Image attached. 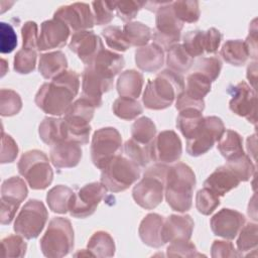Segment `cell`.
I'll return each mask as SVG.
<instances>
[{
  "label": "cell",
  "mask_w": 258,
  "mask_h": 258,
  "mask_svg": "<svg viewBox=\"0 0 258 258\" xmlns=\"http://www.w3.org/2000/svg\"><path fill=\"white\" fill-rule=\"evenodd\" d=\"M39 245L45 257L60 258L70 254L74 248V229L71 221L62 217L52 218Z\"/></svg>",
  "instance_id": "cell-5"
},
{
  "label": "cell",
  "mask_w": 258,
  "mask_h": 258,
  "mask_svg": "<svg viewBox=\"0 0 258 258\" xmlns=\"http://www.w3.org/2000/svg\"><path fill=\"white\" fill-rule=\"evenodd\" d=\"M247 79L250 82V86L255 89V84H256V79H257V62L256 60L249 63L247 67Z\"/></svg>",
  "instance_id": "cell-61"
},
{
  "label": "cell",
  "mask_w": 258,
  "mask_h": 258,
  "mask_svg": "<svg viewBox=\"0 0 258 258\" xmlns=\"http://www.w3.org/2000/svg\"><path fill=\"white\" fill-rule=\"evenodd\" d=\"M175 108L178 111L184 110V109H188V108H192V109H197L201 112L204 111L205 109V101H198L195 99L189 98L188 96H186L184 94V92L182 91L177 97H176V101H175Z\"/></svg>",
  "instance_id": "cell-59"
},
{
  "label": "cell",
  "mask_w": 258,
  "mask_h": 258,
  "mask_svg": "<svg viewBox=\"0 0 258 258\" xmlns=\"http://www.w3.org/2000/svg\"><path fill=\"white\" fill-rule=\"evenodd\" d=\"M143 76L135 70H127L118 77L116 88L120 97L137 99L142 91Z\"/></svg>",
  "instance_id": "cell-31"
},
{
  "label": "cell",
  "mask_w": 258,
  "mask_h": 258,
  "mask_svg": "<svg viewBox=\"0 0 258 258\" xmlns=\"http://www.w3.org/2000/svg\"><path fill=\"white\" fill-rule=\"evenodd\" d=\"M50 161L56 168H71L79 164L83 151L80 144L73 141H61L51 146Z\"/></svg>",
  "instance_id": "cell-24"
},
{
  "label": "cell",
  "mask_w": 258,
  "mask_h": 258,
  "mask_svg": "<svg viewBox=\"0 0 258 258\" xmlns=\"http://www.w3.org/2000/svg\"><path fill=\"white\" fill-rule=\"evenodd\" d=\"M114 79L86 67L82 74V97L91 102L96 108L102 105V96L113 87Z\"/></svg>",
  "instance_id": "cell-19"
},
{
  "label": "cell",
  "mask_w": 258,
  "mask_h": 258,
  "mask_svg": "<svg viewBox=\"0 0 258 258\" xmlns=\"http://www.w3.org/2000/svg\"><path fill=\"white\" fill-rule=\"evenodd\" d=\"M166 64L169 70L182 74L186 73L194 64V57H191L182 44L176 43L167 50Z\"/></svg>",
  "instance_id": "cell-36"
},
{
  "label": "cell",
  "mask_w": 258,
  "mask_h": 258,
  "mask_svg": "<svg viewBox=\"0 0 258 258\" xmlns=\"http://www.w3.org/2000/svg\"><path fill=\"white\" fill-rule=\"evenodd\" d=\"M140 177V167L120 154L113 157L101 172V183L112 192L124 191Z\"/></svg>",
  "instance_id": "cell-7"
},
{
  "label": "cell",
  "mask_w": 258,
  "mask_h": 258,
  "mask_svg": "<svg viewBox=\"0 0 258 258\" xmlns=\"http://www.w3.org/2000/svg\"><path fill=\"white\" fill-rule=\"evenodd\" d=\"M211 255L213 258L225 257H240L242 256L238 250L235 249L232 242L215 240L211 247Z\"/></svg>",
  "instance_id": "cell-58"
},
{
  "label": "cell",
  "mask_w": 258,
  "mask_h": 258,
  "mask_svg": "<svg viewBox=\"0 0 258 258\" xmlns=\"http://www.w3.org/2000/svg\"><path fill=\"white\" fill-rule=\"evenodd\" d=\"M223 35L220 30L212 27L208 30L188 31L182 40V46L191 57L201 56L204 53L217 52Z\"/></svg>",
  "instance_id": "cell-16"
},
{
  "label": "cell",
  "mask_w": 258,
  "mask_h": 258,
  "mask_svg": "<svg viewBox=\"0 0 258 258\" xmlns=\"http://www.w3.org/2000/svg\"><path fill=\"white\" fill-rule=\"evenodd\" d=\"M172 2H166L156 11L155 29L152 35L153 43L160 46L163 50H168L171 46L178 43L183 23L174 15Z\"/></svg>",
  "instance_id": "cell-11"
},
{
  "label": "cell",
  "mask_w": 258,
  "mask_h": 258,
  "mask_svg": "<svg viewBox=\"0 0 258 258\" xmlns=\"http://www.w3.org/2000/svg\"><path fill=\"white\" fill-rule=\"evenodd\" d=\"M245 224V217L242 213L232 209H222L215 214L210 221L214 235L227 240L234 239Z\"/></svg>",
  "instance_id": "cell-20"
},
{
  "label": "cell",
  "mask_w": 258,
  "mask_h": 258,
  "mask_svg": "<svg viewBox=\"0 0 258 258\" xmlns=\"http://www.w3.org/2000/svg\"><path fill=\"white\" fill-rule=\"evenodd\" d=\"M95 24L105 25L114 18V1H94L92 2Z\"/></svg>",
  "instance_id": "cell-52"
},
{
  "label": "cell",
  "mask_w": 258,
  "mask_h": 258,
  "mask_svg": "<svg viewBox=\"0 0 258 258\" xmlns=\"http://www.w3.org/2000/svg\"><path fill=\"white\" fill-rule=\"evenodd\" d=\"M122 149V137L114 127L100 128L94 132L91 142V158L94 165L100 169Z\"/></svg>",
  "instance_id": "cell-10"
},
{
  "label": "cell",
  "mask_w": 258,
  "mask_h": 258,
  "mask_svg": "<svg viewBox=\"0 0 258 258\" xmlns=\"http://www.w3.org/2000/svg\"><path fill=\"white\" fill-rule=\"evenodd\" d=\"M225 165L235 173L240 181L249 180L255 173V165L245 153L228 159Z\"/></svg>",
  "instance_id": "cell-44"
},
{
  "label": "cell",
  "mask_w": 258,
  "mask_h": 258,
  "mask_svg": "<svg viewBox=\"0 0 258 258\" xmlns=\"http://www.w3.org/2000/svg\"><path fill=\"white\" fill-rule=\"evenodd\" d=\"M107 189L101 182H90L74 192L69 212L74 218L84 219L95 213L100 202L104 198Z\"/></svg>",
  "instance_id": "cell-14"
},
{
  "label": "cell",
  "mask_w": 258,
  "mask_h": 258,
  "mask_svg": "<svg viewBox=\"0 0 258 258\" xmlns=\"http://www.w3.org/2000/svg\"><path fill=\"white\" fill-rule=\"evenodd\" d=\"M168 257H200L201 253L198 252L196 246L190 241L171 242L166 249Z\"/></svg>",
  "instance_id": "cell-54"
},
{
  "label": "cell",
  "mask_w": 258,
  "mask_h": 258,
  "mask_svg": "<svg viewBox=\"0 0 258 258\" xmlns=\"http://www.w3.org/2000/svg\"><path fill=\"white\" fill-rule=\"evenodd\" d=\"M22 48L38 49V27L34 21H26L21 28Z\"/></svg>",
  "instance_id": "cell-56"
},
{
  "label": "cell",
  "mask_w": 258,
  "mask_h": 258,
  "mask_svg": "<svg viewBox=\"0 0 258 258\" xmlns=\"http://www.w3.org/2000/svg\"><path fill=\"white\" fill-rule=\"evenodd\" d=\"M80 89V76L75 71H66L41 85L34 102L44 113L61 116L67 113Z\"/></svg>",
  "instance_id": "cell-1"
},
{
  "label": "cell",
  "mask_w": 258,
  "mask_h": 258,
  "mask_svg": "<svg viewBox=\"0 0 258 258\" xmlns=\"http://www.w3.org/2000/svg\"><path fill=\"white\" fill-rule=\"evenodd\" d=\"M96 107L85 98L75 101L64 114L66 141H73L80 145L89 142L91 133L90 122L94 117Z\"/></svg>",
  "instance_id": "cell-6"
},
{
  "label": "cell",
  "mask_w": 258,
  "mask_h": 258,
  "mask_svg": "<svg viewBox=\"0 0 258 258\" xmlns=\"http://www.w3.org/2000/svg\"><path fill=\"white\" fill-rule=\"evenodd\" d=\"M218 150L227 160L244 153L243 139L241 135L231 129H227L218 141Z\"/></svg>",
  "instance_id": "cell-35"
},
{
  "label": "cell",
  "mask_w": 258,
  "mask_h": 258,
  "mask_svg": "<svg viewBox=\"0 0 258 258\" xmlns=\"http://www.w3.org/2000/svg\"><path fill=\"white\" fill-rule=\"evenodd\" d=\"M224 131L225 126L221 118L217 116L204 117L195 136L186 140V152L195 157L207 153L219 141Z\"/></svg>",
  "instance_id": "cell-12"
},
{
  "label": "cell",
  "mask_w": 258,
  "mask_h": 258,
  "mask_svg": "<svg viewBox=\"0 0 258 258\" xmlns=\"http://www.w3.org/2000/svg\"><path fill=\"white\" fill-rule=\"evenodd\" d=\"M124 66H125V60L123 55L105 48H103L87 64V67L111 79H114V77L122 71Z\"/></svg>",
  "instance_id": "cell-27"
},
{
  "label": "cell",
  "mask_w": 258,
  "mask_h": 258,
  "mask_svg": "<svg viewBox=\"0 0 258 258\" xmlns=\"http://www.w3.org/2000/svg\"><path fill=\"white\" fill-rule=\"evenodd\" d=\"M53 18L64 22L74 33L91 29L94 24V15L89 4L76 2L60 6L53 14Z\"/></svg>",
  "instance_id": "cell-17"
},
{
  "label": "cell",
  "mask_w": 258,
  "mask_h": 258,
  "mask_svg": "<svg viewBox=\"0 0 258 258\" xmlns=\"http://www.w3.org/2000/svg\"><path fill=\"white\" fill-rule=\"evenodd\" d=\"M182 153V144L173 130H164L158 133L150 145V157L155 163L168 164L179 160Z\"/></svg>",
  "instance_id": "cell-15"
},
{
  "label": "cell",
  "mask_w": 258,
  "mask_h": 258,
  "mask_svg": "<svg viewBox=\"0 0 258 258\" xmlns=\"http://www.w3.org/2000/svg\"><path fill=\"white\" fill-rule=\"evenodd\" d=\"M135 62L143 72H158L164 63V51L155 43L139 47L135 51Z\"/></svg>",
  "instance_id": "cell-28"
},
{
  "label": "cell",
  "mask_w": 258,
  "mask_h": 258,
  "mask_svg": "<svg viewBox=\"0 0 258 258\" xmlns=\"http://www.w3.org/2000/svg\"><path fill=\"white\" fill-rule=\"evenodd\" d=\"M87 251L94 257H112L115 254L114 240L108 232L97 231L89 239Z\"/></svg>",
  "instance_id": "cell-32"
},
{
  "label": "cell",
  "mask_w": 258,
  "mask_h": 258,
  "mask_svg": "<svg viewBox=\"0 0 258 258\" xmlns=\"http://www.w3.org/2000/svg\"><path fill=\"white\" fill-rule=\"evenodd\" d=\"M102 35L105 38L107 45L117 51H126L131 46L127 42L123 29L116 25H110L102 30Z\"/></svg>",
  "instance_id": "cell-51"
},
{
  "label": "cell",
  "mask_w": 258,
  "mask_h": 258,
  "mask_svg": "<svg viewBox=\"0 0 258 258\" xmlns=\"http://www.w3.org/2000/svg\"><path fill=\"white\" fill-rule=\"evenodd\" d=\"M113 113L123 120H133L143 112L141 104L132 98L120 97L116 99L112 106Z\"/></svg>",
  "instance_id": "cell-41"
},
{
  "label": "cell",
  "mask_w": 258,
  "mask_h": 258,
  "mask_svg": "<svg viewBox=\"0 0 258 258\" xmlns=\"http://www.w3.org/2000/svg\"><path fill=\"white\" fill-rule=\"evenodd\" d=\"M183 90L184 82L181 75L166 69L158 73L155 79L148 80L142 102L147 109L163 110L170 107Z\"/></svg>",
  "instance_id": "cell-3"
},
{
  "label": "cell",
  "mask_w": 258,
  "mask_h": 258,
  "mask_svg": "<svg viewBox=\"0 0 258 258\" xmlns=\"http://www.w3.org/2000/svg\"><path fill=\"white\" fill-rule=\"evenodd\" d=\"M18 172L25 178L32 189H44L53 179V171L43 151L28 150L23 153L17 163Z\"/></svg>",
  "instance_id": "cell-8"
},
{
  "label": "cell",
  "mask_w": 258,
  "mask_h": 258,
  "mask_svg": "<svg viewBox=\"0 0 258 258\" xmlns=\"http://www.w3.org/2000/svg\"><path fill=\"white\" fill-rule=\"evenodd\" d=\"M239 232L240 234L237 239V248L240 254L243 255V252L256 250L258 244L257 224L249 222L244 225Z\"/></svg>",
  "instance_id": "cell-46"
},
{
  "label": "cell",
  "mask_w": 258,
  "mask_h": 258,
  "mask_svg": "<svg viewBox=\"0 0 258 258\" xmlns=\"http://www.w3.org/2000/svg\"><path fill=\"white\" fill-rule=\"evenodd\" d=\"M71 30L68 25L59 19L52 18L45 20L40 25L38 36V50L60 48L66 45Z\"/></svg>",
  "instance_id": "cell-21"
},
{
  "label": "cell",
  "mask_w": 258,
  "mask_h": 258,
  "mask_svg": "<svg viewBox=\"0 0 258 258\" xmlns=\"http://www.w3.org/2000/svg\"><path fill=\"white\" fill-rule=\"evenodd\" d=\"M194 220L189 215H170L163 221L161 238L165 243L189 241L194 231Z\"/></svg>",
  "instance_id": "cell-23"
},
{
  "label": "cell",
  "mask_w": 258,
  "mask_h": 258,
  "mask_svg": "<svg viewBox=\"0 0 258 258\" xmlns=\"http://www.w3.org/2000/svg\"><path fill=\"white\" fill-rule=\"evenodd\" d=\"M17 45V36L13 27L5 22L0 23V51L10 53Z\"/></svg>",
  "instance_id": "cell-55"
},
{
  "label": "cell",
  "mask_w": 258,
  "mask_h": 258,
  "mask_svg": "<svg viewBox=\"0 0 258 258\" xmlns=\"http://www.w3.org/2000/svg\"><path fill=\"white\" fill-rule=\"evenodd\" d=\"M204 117L201 111L192 108L179 111L176 117V127L186 140L192 138L203 123Z\"/></svg>",
  "instance_id": "cell-33"
},
{
  "label": "cell",
  "mask_w": 258,
  "mask_h": 258,
  "mask_svg": "<svg viewBox=\"0 0 258 258\" xmlns=\"http://www.w3.org/2000/svg\"><path fill=\"white\" fill-rule=\"evenodd\" d=\"M68 69V59L62 51H51L40 55L38 71L47 80H52Z\"/></svg>",
  "instance_id": "cell-29"
},
{
  "label": "cell",
  "mask_w": 258,
  "mask_h": 258,
  "mask_svg": "<svg viewBox=\"0 0 258 258\" xmlns=\"http://www.w3.org/2000/svg\"><path fill=\"white\" fill-rule=\"evenodd\" d=\"M69 48L87 66L104 48V45L94 31L84 30L73 34Z\"/></svg>",
  "instance_id": "cell-22"
},
{
  "label": "cell",
  "mask_w": 258,
  "mask_h": 258,
  "mask_svg": "<svg viewBox=\"0 0 258 258\" xmlns=\"http://www.w3.org/2000/svg\"><path fill=\"white\" fill-rule=\"evenodd\" d=\"M220 54L226 62L236 67L245 64L249 57L248 48L245 42L240 39L227 40L222 45Z\"/></svg>",
  "instance_id": "cell-34"
},
{
  "label": "cell",
  "mask_w": 258,
  "mask_h": 258,
  "mask_svg": "<svg viewBox=\"0 0 258 258\" xmlns=\"http://www.w3.org/2000/svg\"><path fill=\"white\" fill-rule=\"evenodd\" d=\"M28 189L24 180L18 176L5 179L1 185L0 222L2 225L10 224L21 203L26 199Z\"/></svg>",
  "instance_id": "cell-13"
},
{
  "label": "cell",
  "mask_w": 258,
  "mask_h": 258,
  "mask_svg": "<svg viewBox=\"0 0 258 258\" xmlns=\"http://www.w3.org/2000/svg\"><path fill=\"white\" fill-rule=\"evenodd\" d=\"M18 155V146L15 140L4 131H2V145H1V163L13 162Z\"/></svg>",
  "instance_id": "cell-57"
},
{
  "label": "cell",
  "mask_w": 258,
  "mask_h": 258,
  "mask_svg": "<svg viewBox=\"0 0 258 258\" xmlns=\"http://www.w3.org/2000/svg\"><path fill=\"white\" fill-rule=\"evenodd\" d=\"M22 108V100L18 93L9 89L0 91V114L3 117H10L18 114Z\"/></svg>",
  "instance_id": "cell-45"
},
{
  "label": "cell",
  "mask_w": 258,
  "mask_h": 258,
  "mask_svg": "<svg viewBox=\"0 0 258 258\" xmlns=\"http://www.w3.org/2000/svg\"><path fill=\"white\" fill-rule=\"evenodd\" d=\"M174 15L182 23H194L200 19L199 2L194 0H180L171 3Z\"/></svg>",
  "instance_id": "cell-43"
},
{
  "label": "cell",
  "mask_w": 258,
  "mask_h": 258,
  "mask_svg": "<svg viewBox=\"0 0 258 258\" xmlns=\"http://www.w3.org/2000/svg\"><path fill=\"white\" fill-rule=\"evenodd\" d=\"M167 170L168 166L162 163H155L145 170L132 189L133 200L139 207L152 210L162 202Z\"/></svg>",
  "instance_id": "cell-4"
},
{
  "label": "cell",
  "mask_w": 258,
  "mask_h": 258,
  "mask_svg": "<svg viewBox=\"0 0 258 258\" xmlns=\"http://www.w3.org/2000/svg\"><path fill=\"white\" fill-rule=\"evenodd\" d=\"M47 218L48 213L43 203L31 199L22 207L17 215L13 230L25 239L37 238L42 232Z\"/></svg>",
  "instance_id": "cell-9"
},
{
  "label": "cell",
  "mask_w": 258,
  "mask_h": 258,
  "mask_svg": "<svg viewBox=\"0 0 258 258\" xmlns=\"http://www.w3.org/2000/svg\"><path fill=\"white\" fill-rule=\"evenodd\" d=\"M163 221V217L156 213H150L142 219L138 228V234L145 245L152 248H160L164 245L161 238Z\"/></svg>",
  "instance_id": "cell-26"
},
{
  "label": "cell",
  "mask_w": 258,
  "mask_h": 258,
  "mask_svg": "<svg viewBox=\"0 0 258 258\" xmlns=\"http://www.w3.org/2000/svg\"><path fill=\"white\" fill-rule=\"evenodd\" d=\"M156 134V126L148 117L137 119L131 126V137L134 141L143 144L151 145Z\"/></svg>",
  "instance_id": "cell-40"
},
{
  "label": "cell",
  "mask_w": 258,
  "mask_h": 258,
  "mask_svg": "<svg viewBox=\"0 0 258 258\" xmlns=\"http://www.w3.org/2000/svg\"><path fill=\"white\" fill-rule=\"evenodd\" d=\"M222 70V61L219 57H200L194 67V72L200 73L211 82H215L220 76Z\"/></svg>",
  "instance_id": "cell-49"
},
{
  "label": "cell",
  "mask_w": 258,
  "mask_h": 258,
  "mask_svg": "<svg viewBox=\"0 0 258 258\" xmlns=\"http://www.w3.org/2000/svg\"><path fill=\"white\" fill-rule=\"evenodd\" d=\"M124 36L130 46L142 47L147 45L151 38V29L139 21L128 22L123 26Z\"/></svg>",
  "instance_id": "cell-39"
},
{
  "label": "cell",
  "mask_w": 258,
  "mask_h": 258,
  "mask_svg": "<svg viewBox=\"0 0 258 258\" xmlns=\"http://www.w3.org/2000/svg\"><path fill=\"white\" fill-rule=\"evenodd\" d=\"M123 150L126 157L133 161L140 168L147 166V164L151 160L150 145L140 144L134 141L132 138L124 143Z\"/></svg>",
  "instance_id": "cell-42"
},
{
  "label": "cell",
  "mask_w": 258,
  "mask_h": 258,
  "mask_svg": "<svg viewBox=\"0 0 258 258\" xmlns=\"http://www.w3.org/2000/svg\"><path fill=\"white\" fill-rule=\"evenodd\" d=\"M228 93L232 97L229 102L230 110L256 125L255 90L246 82H240L236 86L230 87Z\"/></svg>",
  "instance_id": "cell-18"
},
{
  "label": "cell",
  "mask_w": 258,
  "mask_h": 258,
  "mask_svg": "<svg viewBox=\"0 0 258 258\" xmlns=\"http://www.w3.org/2000/svg\"><path fill=\"white\" fill-rule=\"evenodd\" d=\"M1 61H2V67H3V69H2V76H4V75H5V70H4V67H5V64H6V61H5L4 59H2Z\"/></svg>",
  "instance_id": "cell-62"
},
{
  "label": "cell",
  "mask_w": 258,
  "mask_h": 258,
  "mask_svg": "<svg viewBox=\"0 0 258 258\" xmlns=\"http://www.w3.org/2000/svg\"><path fill=\"white\" fill-rule=\"evenodd\" d=\"M37 53L36 50L21 48L19 49L13 60V69L16 73L25 75L33 72L35 70Z\"/></svg>",
  "instance_id": "cell-47"
},
{
  "label": "cell",
  "mask_w": 258,
  "mask_h": 258,
  "mask_svg": "<svg viewBox=\"0 0 258 258\" xmlns=\"http://www.w3.org/2000/svg\"><path fill=\"white\" fill-rule=\"evenodd\" d=\"M220 206V197L207 187L198 190L196 196V208L199 213L209 216Z\"/></svg>",
  "instance_id": "cell-50"
},
{
  "label": "cell",
  "mask_w": 258,
  "mask_h": 258,
  "mask_svg": "<svg viewBox=\"0 0 258 258\" xmlns=\"http://www.w3.org/2000/svg\"><path fill=\"white\" fill-rule=\"evenodd\" d=\"M212 82L200 73L192 72L186 77V85L184 86V94L191 99L203 101L210 93Z\"/></svg>",
  "instance_id": "cell-38"
},
{
  "label": "cell",
  "mask_w": 258,
  "mask_h": 258,
  "mask_svg": "<svg viewBox=\"0 0 258 258\" xmlns=\"http://www.w3.org/2000/svg\"><path fill=\"white\" fill-rule=\"evenodd\" d=\"M196 182L195 172L187 164L177 162L168 166L164 196L168 206L173 211L185 213L191 208Z\"/></svg>",
  "instance_id": "cell-2"
},
{
  "label": "cell",
  "mask_w": 258,
  "mask_h": 258,
  "mask_svg": "<svg viewBox=\"0 0 258 258\" xmlns=\"http://www.w3.org/2000/svg\"><path fill=\"white\" fill-rule=\"evenodd\" d=\"M143 5L144 2L141 1H114V9L117 16L127 23L136 17Z\"/></svg>",
  "instance_id": "cell-53"
},
{
  "label": "cell",
  "mask_w": 258,
  "mask_h": 258,
  "mask_svg": "<svg viewBox=\"0 0 258 258\" xmlns=\"http://www.w3.org/2000/svg\"><path fill=\"white\" fill-rule=\"evenodd\" d=\"M256 19L253 20L251 27H249V34L244 41L249 52V56L253 57L255 60L257 58V25Z\"/></svg>",
  "instance_id": "cell-60"
},
{
  "label": "cell",
  "mask_w": 258,
  "mask_h": 258,
  "mask_svg": "<svg viewBox=\"0 0 258 258\" xmlns=\"http://www.w3.org/2000/svg\"><path fill=\"white\" fill-rule=\"evenodd\" d=\"M74 191L71 187L58 184L48 190L46 195V203L48 208L57 214H66L69 212V205Z\"/></svg>",
  "instance_id": "cell-37"
},
{
  "label": "cell",
  "mask_w": 258,
  "mask_h": 258,
  "mask_svg": "<svg viewBox=\"0 0 258 258\" xmlns=\"http://www.w3.org/2000/svg\"><path fill=\"white\" fill-rule=\"evenodd\" d=\"M3 257H23L27 244L21 235H9L1 240Z\"/></svg>",
  "instance_id": "cell-48"
},
{
  "label": "cell",
  "mask_w": 258,
  "mask_h": 258,
  "mask_svg": "<svg viewBox=\"0 0 258 258\" xmlns=\"http://www.w3.org/2000/svg\"><path fill=\"white\" fill-rule=\"evenodd\" d=\"M240 179L226 165L219 166L204 181V187L209 188L218 197H223L233 188L237 187Z\"/></svg>",
  "instance_id": "cell-25"
},
{
  "label": "cell",
  "mask_w": 258,
  "mask_h": 258,
  "mask_svg": "<svg viewBox=\"0 0 258 258\" xmlns=\"http://www.w3.org/2000/svg\"><path fill=\"white\" fill-rule=\"evenodd\" d=\"M40 139L47 145L66 141V124L63 118L45 117L38 126Z\"/></svg>",
  "instance_id": "cell-30"
}]
</instances>
